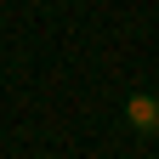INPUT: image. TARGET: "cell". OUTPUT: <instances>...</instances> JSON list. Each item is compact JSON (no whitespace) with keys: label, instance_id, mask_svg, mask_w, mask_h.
Wrapping results in <instances>:
<instances>
[{"label":"cell","instance_id":"6da1fadb","mask_svg":"<svg viewBox=\"0 0 159 159\" xmlns=\"http://www.w3.org/2000/svg\"><path fill=\"white\" fill-rule=\"evenodd\" d=\"M125 119H131V125L142 131V136H153V131H159V102H153L148 91H136L131 102H125Z\"/></svg>","mask_w":159,"mask_h":159}]
</instances>
